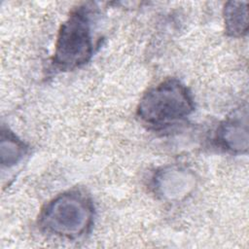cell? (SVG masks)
<instances>
[{
    "instance_id": "obj_1",
    "label": "cell",
    "mask_w": 249,
    "mask_h": 249,
    "mask_svg": "<svg viewBox=\"0 0 249 249\" xmlns=\"http://www.w3.org/2000/svg\"><path fill=\"white\" fill-rule=\"evenodd\" d=\"M193 111L194 101L187 87L176 79H167L143 95L137 116L149 128L160 130L185 120Z\"/></svg>"
},
{
    "instance_id": "obj_2",
    "label": "cell",
    "mask_w": 249,
    "mask_h": 249,
    "mask_svg": "<svg viewBox=\"0 0 249 249\" xmlns=\"http://www.w3.org/2000/svg\"><path fill=\"white\" fill-rule=\"evenodd\" d=\"M93 207L89 198L78 191L59 195L42 210L39 225L48 233L74 239L91 226Z\"/></svg>"
},
{
    "instance_id": "obj_3",
    "label": "cell",
    "mask_w": 249,
    "mask_h": 249,
    "mask_svg": "<svg viewBox=\"0 0 249 249\" xmlns=\"http://www.w3.org/2000/svg\"><path fill=\"white\" fill-rule=\"evenodd\" d=\"M86 8L79 7L73 11L58 31L53 63L61 70L80 67L92 55L89 13Z\"/></svg>"
},
{
    "instance_id": "obj_4",
    "label": "cell",
    "mask_w": 249,
    "mask_h": 249,
    "mask_svg": "<svg viewBox=\"0 0 249 249\" xmlns=\"http://www.w3.org/2000/svg\"><path fill=\"white\" fill-rule=\"evenodd\" d=\"M216 139L220 146L233 153H243L248 148L247 109L226 120L218 128Z\"/></svg>"
},
{
    "instance_id": "obj_5",
    "label": "cell",
    "mask_w": 249,
    "mask_h": 249,
    "mask_svg": "<svg viewBox=\"0 0 249 249\" xmlns=\"http://www.w3.org/2000/svg\"><path fill=\"white\" fill-rule=\"evenodd\" d=\"M225 29L228 35L242 37L248 30V9L247 2H228L224 9Z\"/></svg>"
},
{
    "instance_id": "obj_6",
    "label": "cell",
    "mask_w": 249,
    "mask_h": 249,
    "mask_svg": "<svg viewBox=\"0 0 249 249\" xmlns=\"http://www.w3.org/2000/svg\"><path fill=\"white\" fill-rule=\"evenodd\" d=\"M26 154L25 145L12 132H2L1 138V162L8 167L17 164Z\"/></svg>"
}]
</instances>
